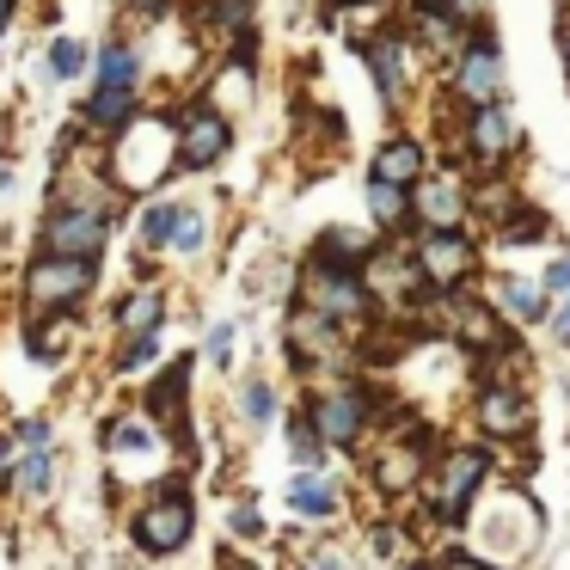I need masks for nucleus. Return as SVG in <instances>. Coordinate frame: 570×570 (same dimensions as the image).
<instances>
[{"label": "nucleus", "mask_w": 570, "mask_h": 570, "mask_svg": "<svg viewBox=\"0 0 570 570\" xmlns=\"http://www.w3.org/2000/svg\"><path fill=\"white\" fill-rule=\"evenodd\" d=\"M173 252H197L203 246V215L197 209H178L173 215V239H166Z\"/></svg>", "instance_id": "7c9ffc66"}, {"label": "nucleus", "mask_w": 570, "mask_h": 570, "mask_svg": "<svg viewBox=\"0 0 570 570\" xmlns=\"http://www.w3.org/2000/svg\"><path fill=\"white\" fill-rule=\"evenodd\" d=\"M454 92L472 105V111L503 99V56H497L491 38H472L466 50L454 56Z\"/></svg>", "instance_id": "9d476101"}, {"label": "nucleus", "mask_w": 570, "mask_h": 570, "mask_svg": "<svg viewBox=\"0 0 570 570\" xmlns=\"http://www.w3.org/2000/svg\"><path fill=\"white\" fill-rule=\"evenodd\" d=\"M540 234H546V215H533V209H515V215L503 222V239H509V246H528V239H540Z\"/></svg>", "instance_id": "473e14b6"}, {"label": "nucleus", "mask_w": 570, "mask_h": 570, "mask_svg": "<svg viewBox=\"0 0 570 570\" xmlns=\"http://www.w3.org/2000/svg\"><path fill=\"white\" fill-rule=\"evenodd\" d=\"M423 472H430V430L399 435V442L381 448V460H374V484H381L386 497H405Z\"/></svg>", "instance_id": "f8f14e48"}, {"label": "nucleus", "mask_w": 570, "mask_h": 570, "mask_svg": "<svg viewBox=\"0 0 570 570\" xmlns=\"http://www.w3.org/2000/svg\"><path fill=\"white\" fill-rule=\"evenodd\" d=\"M368 178H381V185H399V190H417L423 178H430V154H423L417 136H393V141H381V148H374Z\"/></svg>", "instance_id": "2eb2a0df"}, {"label": "nucleus", "mask_w": 570, "mask_h": 570, "mask_svg": "<svg viewBox=\"0 0 570 570\" xmlns=\"http://www.w3.org/2000/svg\"><path fill=\"white\" fill-rule=\"evenodd\" d=\"M546 295H570V252H558V258H552V271H546Z\"/></svg>", "instance_id": "4c0bfd02"}, {"label": "nucleus", "mask_w": 570, "mask_h": 570, "mask_svg": "<svg viewBox=\"0 0 570 570\" xmlns=\"http://www.w3.org/2000/svg\"><path fill=\"white\" fill-rule=\"evenodd\" d=\"M227 141H234V129H227V117L209 111V105H190V111L178 117V166H185V173H209L227 154Z\"/></svg>", "instance_id": "1a4fd4ad"}, {"label": "nucleus", "mask_w": 570, "mask_h": 570, "mask_svg": "<svg viewBox=\"0 0 570 570\" xmlns=\"http://www.w3.org/2000/svg\"><path fill=\"white\" fill-rule=\"evenodd\" d=\"M337 337H344V325H332L320 307H307V301H301V307L288 313V325H283L288 362H295V368H307V374L325 368V362L337 356Z\"/></svg>", "instance_id": "6e6552de"}, {"label": "nucleus", "mask_w": 570, "mask_h": 570, "mask_svg": "<svg viewBox=\"0 0 570 570\" xmlns=\"http://www.w3.org/2000/svg\"><path fill=\"white\" fill-rule=\"evenodd\" d=\"M332 7H356V0H332Z\"/></svg>", "instance_id": "a18cd8bd"}, {"label": "nucleus", "mask_w": 570, "mask_h": 570, "mask_svg": "<svg viewBox=\"0 0 570 570\" xmlns=\"http://www.w3.org/2000/svg\"><path fill=\"white\" fill-rule=\"evenodd\" d=\"M454 332H460V344L479 350V356H503V350L515 344L503 313H491L484 301H454Z\"/></svg>", "instance_id": "f3484780"}, {"label": "nucleus", "mask_w": 570, "mask_h": 570, "mask_svg": "<svg viewBox=\"0 0 570 570\" xmlns=\"http://www.w3.org/2000/svg\"><path fill=\"white\" fill-rule=\"evenodd\" d=\"M417 31H423V43H430V50H442V56H460L472 43V31L460 26L454 13H442V7H435V0H417Z\"/></svg>", "instance_id": "412c9836"}, {"label": "nucleus", "mask_w": 570, "mask_h": 570, "mask_svg": "<svg viewBox=\"0 0 570 570\" xmlns=\"http://www.w3.org/2000/svg\"><path fill=\"white\" fill-rule=\"evenodd\" d=\"M430 570H497L491 558H479V552H448L442 564H430Z\"/></svg>", "instance_id": "58836bf2"}, {"label": "nucleus", "mask_w": 570, "mask_h": 570, "mask_svg": "<svg viewBox=\"0 0 570 570\" xmlns=\"http://www.w3.org/2000/svg\"><path fill=\"white\" fill-rule=\"evenodd\" d=\"M227 528H234L239 540H258V533H264V521H258V509H252V503H234V515H227Z\"/></svg>", "instance_id": "e433bc0d"}, {"label": "nucleus", "mask_w": 570, "mask_h": 570, "mask_svg": "<svg viewBox=\"0 0 570 570\" xmlns=\"http://www.w3.org/2000/svg\"><path fill=\"white\" fill-rule=\"evenodd\" d=\"M7 19H13V0H0V31H7Z\"/></svg>", "instance_id": "c03bdc74"}, {"label": "nucleus", "mask_w": 570, "mask_h": 570, "mask_svg": "<svg viewBox=\"0 0 570 570\" xmlns=\"http://www.w3.org/2000/svg\"><path fill=\"white\" fill-rule=\"evenodd\" d=\"M552 337L570 344V295H558V307H552Z\"/></svg>", "instance_id": "ea45409f"}, {"label": "nucleus", "mask_w": 570, "mask_h": 570, "mask_svg": "<svg viewBox=\"0 0 570 570\" xmlns=\"http://www.w3.org/2000/svg\"><path fill=\"white\" fill-rule=\"evenodd\" d=\"M239 411H246V423H271L276 417V386L271 381H246L239 386Z\"/></svg>", "instance_id": "c85d7f7f"}, {"label": "nucleus", "mask_w": 570, "mask_h": 570, "mask_svg": "<svg viewBox=\"0 0 570 570\" xmlns=\"http://www.w3.org/2000/svg\"><path fill=\"white\" fill-rule=\"evenodd\" d=\"M129 7H136V13H141V19H160V13H166V7H173V0H129Z\"/></svg>", "instance_id": "79ce46f5"}, {"label": "nucleus", "mask_w": 570, "mask_h": 570, "mask_svg": "<svg viewBox=\"0 0 570 570\" xmlns=\"http://www.w3.org/2000/svg\"><path fill=\"white\" fill-rule=\"evenodd\" d=\"M288 503L301 509V515H313V521H325V515H337V484L325 479V472H313V466H301L295 479H288Z\"/></svg>", "instance_id": "5701e85b"}, {"label": "nucleus", "mask_w": 570, "mask_h": 570, "mask_svg": "<svg viewBox=\"0 0 570 570\" xmlns=\"http://www.w3.org/2000/svg\"><path fill=\"white\" fill-rule=\"evenodd\" d=\"M124 570H141V564H124Z\"/></svg>", "instance_id": "de8ad7c7"}, {"label": "nucleus", "mask_w": 570, "mask_h": 570, "mask_svg": "<svg viewBox=\"0 0 570 570\" xmlns=\"http://www.w3.org/2000/svg\"><path fill=\"white\" fill-rule=\"evenodd\" d=\"M190 528H197V509H190V497L178 484H160V497L129 515V533H136V546L148 558H166L178 546H190Z\"/></svg>", "instance_id": "20e7f679"}, {"label": "nucleus", "mask_w": 570, "mask_h": 570, "mask_svg": "<svg viewBox=\"0 0 570 570\" xmlns=\"http://www.w3.org/2000/svg\"><path fill=\"white\" fill-rule=\"evenodd\" d=\"M484 472H491V448H454V454H442L430 466L423 503H430V515L442 521V528H460V521L472 515V503H479V491H484Z\"/></svg>", "instance_id": "f257e3e1"}, {"label": "nucleus", "mask_w": 570, "mask_h": 570, "mask_svg": "<svg viewBox=\"0 0 570 570\" xmlns=\"http://www.w3.org/2000/svg\"><path fill=\"white\" fill-rule=\"evenodd\" d=\"M362 56H368V75H374V87H381V99L399 105V92H405V80H411L405 31H381L374 43H362Z\"/></svg>", "instance_id": "a211bd4d"}, {"label": "nucleus", "mask_w": 570, "mask_h": 570, "mask_svg": "<svg viewBox=\"0 0 570 570\" xmlns=\"http://www.w3.org/2000/svg\"><path fill=\"white\" fill-rule=\"evenodd\" d=\"M435 7H442V13H454L460 26H484V19H491V0H435Z\"/></svg>", "instance_id": "f704fd0d"}, {"label": "nucleus", "mask_w": 570, "mask_h": 570, "mask_svg": "<svg viewBox=\"0 0 570 570\" xmlns=\"http://www.w3.org/2000/svg\"><path fill=\"white\" fill-rule=\"evenodd\" d=\"M368 209H374V222L381 227H399L411 215V190H399V185H381V178H368Z\"/></svg>", "instance_id": "cd10ccee"}, {"label": "nucleus", "mask_w": 570, "mask_h": 570, "mask_svg": "<svg viewBox=\"0 0 570 570\" xmlns=\"http://www.w3.org/2000/svg\"><path fill=\"white\" fill-rule=\"evenodd\" d=\"M307 307H320L332 325L356 332V325L368 320L381 301H374L368 283H362L356 264H325V258H313V271H307Z\"/></svg>", "instance_id": "7ed1b4c3"}, {"label": "nucleus", "mask_w": 570, "mask_h": 570, "mask_svg": "<svg viewBox=\"0 0 570 570\" xmlns=\"http://www.w3.org/2000/svg\"><path fill=\"white\" fill-rule=\"evenodd\" d=\"M564 399H570V374H564Z\"/></svg>", "instance_id": "49530a36"}, {"label": "nucleus", "mask_w": 570, "mask_h": 570, "mask_svg": "<svg viewBox=\"0 0 570 570\" xmlns=\"http://www.w3.org/2000/svg\"><path fill=\"white\" fill-rule=\"evenodd\" d=\"M99 283V264L92 258H38L26 271V307L31 313H68L75 301L92 295Z\"/></svg>", "instance_id": "39448f33"}, {"label": "nucleus", "mask_w": 570, "mask_h": 570, "mask_svg": "<svg viewBox=\"0 0 570 570\" xmlns=\"http://www.w3.org/2000/svg\"><path fill=\"white\" fill-rule=\"evenodd\" d=\"M80 68H87V43H80V38H56L50 43V75L56 80H75Z\"/></svg>", "instance_id": "c756f323"}, {"label": "nucleus", "mask_w": 570, "mask_h": 570, "mask_svg": "<svg viewBox=\"0 0 570 570\" xmlns=\"http://www.w3.org/2000/svg\"><path fill=\"white\" fill-rule=\"evenodd\" d=\"M75 332H80V325L68 320V313H43L38 325H26V350H31L38 362H56L68 344H75Z\"/></svg>", "instance_id": "b1692460"}, {"label": "nucleus", "mask_w": 570, "mask_h": 570, "mask_svg": "<svg viewBox=\"0 0 570 570\" xmlns=\"http://www.w3.org/2000/svg\"><path fill=\"white\" fill-rule=\"evenodd\" d=\"M307 417L320 423V435H325L332 448H356V442H362V430L374 423V393H368V381L325 386V393L307 405Z\"/></svg>", "instance_id": "0eeeda50"}, {"label": "nucleus", "mask_w": 570, "mask_h": 570, "mask_svg": "<svg viewBox=\"0 0 570 570\" xmlns=\"http://www.w3.org/2000/svg\"><path fill=\"white\" fill-rule=\"evenodd\" d=\"M13 484L26 497H50V484H56V460H50V448H26V454L13 460Z\"/></svg>", "instance_id": "393cba45"}, {"label": "nucleus", "mask_w": 570, "mask_h": 570, "mask_svg": "<svg viewBox=\"0 0 570 570\" xmlns=\"http://www.w3.org/2000/svg\"><path fill=\"white\" fill-rule=\"evenodd\" d=\"M87 124L99 129V136H124V129L136 124V87H92Z\"/></svg>", "instance_id": "6ab92c4d"}, {"label": "nucleus", "mask_w": 570, "mask_h": 570, "mask_svg": "<svg viewBox=\"0 0 570 570\" xmlns=\"http://www.w3.org/2000/svg\"><path fill=\"white\" fill-rule=\"evenodd\" d=\"M38 239H43V258H92L99 264L105 239H111V222H105V209H92V203H62V209L38 227Z\"/></svg>", "instance_id": "423d86ee"}, {"label": "nucleus", "mask_w": 570, "mask_h": 570, "mask_svg": "<svg viewBox=\"0 0 570 570\" xmlns=\"http://www.w3.org/2000/svg\"><path fill=\"white\" fill-rule=\"evenodd\" d=\"M136 75H141L136 50H129L124 38L105 43V56H99V87H136Z\"/></svg>", "instance_id": "a878e982"}, {"label": "nucleus", "mask_w": 570, "mask_h": 570, "mask_svg": "<svg viewBox=\"0 0 570 570\" xmlns=\"http://www.w3.org/2000/svg\"><path fill=\"white\" fill-rule=\"evenodd\" d=\"M203 356H209V368H227V356H234V320H215V325H209V344H203Z\"/></svg>", "instance_id": "72a5a7b5"}, {"label": "nucleus", "mask_w": 570, "mask_h": 570, "mask_svg": "<svg viewBox=\"0 0 570 570\" xmlns=\"http://www.w3.org/2000/svg\"><path fill=\"white\" fill-rule=\"evenodd\" d=\"M185 386H190V356L166 362L160 381L148 386V417L154 423H178V411H185Z\"/></svg>", "instance_id": "aec40b11"}, {"label": "nucleus", "mask_w": 570, "mask_h": 570, "mask_svg": "<svg viewBox=\"0 0 570 570\" xmlns=\"http://www.w3.org/2000/svg\"><path fill=\"white\" fill-rule=\"evenodd\" d=\"M515 148H521V124H515V117H509L503 105H479L472 124H466V154H472V160L497 166V160H509Z\"/></svg>", "instance_id": "4468645a"}, {"label": "nucleus", "mask_w": 570, "mask_h": 570, "mask_svg": "<svg viewBox=\"0 0 570 570\" xmlns=\"http://www.w3.org/2000/svg\"><path fill=\"white\" fill-rule=\"evenodd\" d=\"M173 215H178V203H154V209L141 215V239H148V246H166V239H173Z\"/></svg>", "instance_id": "2f4dec72"}, {"label": "nucleus", "mask_w": 570, "mask_h": 570, "mask_svg": "<svg viewBox=\"0 0 570 570\" xmlns=\"http://www.w3.org/2000/svg\"><path fill=\"white\" fill-rule=\"evenodd\" d=\"M288 448H295V460L301 466H325V435H320V423L307 417V411H301V417H288Z\"/></svg>", "instance_id": "bb28decb"}, {"label": "nucleus", "mask_w": 570, "mask_h": 570, "mask_svg": "<svg viewBox=\"0 0 570 570\" xmlns=\"http://www.w3.org/2000/svg\"><path fill=\"white\" fill-rule=\"evenodd\" d=\"M313 570H350L344 552H313Z\"/></svg>", "instance_id": "a19ab883"}, {"label": "nucleus", "mask_w": 570, "mask_h": 570, "mask_svg": "<svg viewBox=\"0 0 570 570\" xmlns=\"http://www.w3.org/2000/svg\"><path fill=\"white\" fill-rule=\"evenodd\" d=\"M222 570H264V564H246V558H227Z\"/></svg>", "instance_id": "37998d69"}, {"label": "nucleus", "mask_w": 570, "mask_h": 570, "mask_svg": "<svg viewBox=\"0 0 570 570\" xmlns=\"http://www.w3.org/2000/svg\"><path fill=\"white\" fill-rule=\"evenodd\" d=\"M546 288L540 283H521V276H497V307H503V320H515V325H533V320H546Z\"/></svg>", "instance_id": "4be33fe9"}, {"label": "nucleus", "mask_w": 570, "mask_h": 570, "mask_svg": "<svg viewBox=\"0 0 570 570\" xmlns=\"http://www.w3.org/2000/svg\"><path fill=\"white\" fill-rule=\"evenodd\" d=\"M411 258H417V276L430 295H460L466 276L479 271V239L466 227H417Z\"/></svg>", "instance_id": "f03ea898"}, {"label": "nucleus", "mask_w": 570, "mask_h": 570, "mask_svg": "<svg viewBox=\"0 0 570 570\" xmlns=\"http://www.w3.org/2000/svg\"><path fill=\"white\" fill-rule=\"evenodd\" d=\"M466 209H472V197H466V178L460 173H430L411 190V215H417L423 227H460Z\"/></svg>", "instance_id": "9b49d317"}, {"label": "nucleus", "mask_w": 570, "mask_h": 570, "mask_svg": "<svg viewBox=\"0 0 570 570\" xmlns=\"http://www.w3.org/2000/svg\"><path fill=\"white\" fill-rule=\"evenodd\" d=\"M160 325H166V295H160V288H136V295L117 307V350L154 344V337H160Z\"/></svg>", "instance_id": "dca6fc26"}, {"label": "nucleus", "mask_w": 570, "mask_h": 570, "mask_svg": "<svg viewBox=\"0 0 570 570\" xmlns=\"http://www.w3.org/2000/svg\"><path fill=\"white\" fill-rule=\"evenodd\" d=\"M13 448H19V454H26V448H50V417H19Z\"/></svg>", "instance_id": "c9c22d12"}, {"label": "nucleus", "mask_w": 570, "mask_h": 570, "mask_svg": "<svg viewBox=\"0 0 570 570\" xmlns=\"http://www.w3.org/2000/svg\"><path fill=\"white\" fill-rule=\"evenodd\" d=\"M533 423V405L521 386H503V381H484L479 386V430L491 435V442H509V435H528Z\"/></svg>", "instance_id": "ddd939ff"}]
</instances>
